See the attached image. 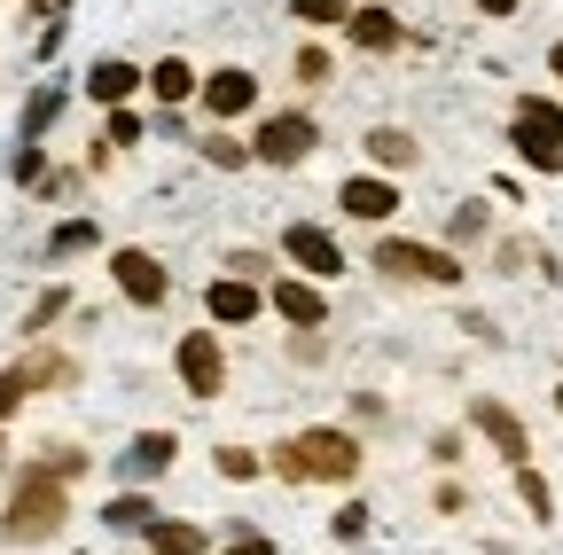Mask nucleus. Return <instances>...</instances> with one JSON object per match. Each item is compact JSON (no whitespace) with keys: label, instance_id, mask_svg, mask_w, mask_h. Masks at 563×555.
I'll return each instance as SVG.
<instances>
[{"label":"nucleus","instance_id":"obj_1","mask_svg":"<svg viewBox=\"0 0 563 555\" xmlns=\"http://www.w3.org/2000/svg\"><path fill=\"white\" fill-rule=\"evenodd\" d=\"M63 524H70V485L24 462L9 477V501H0V547H47Z\"/></svg>","mask_w":563,"mask_h":555},{"label":"nucleus","instance_id":"obj_2","mask_svg":"<svg viewBox=\"0 0 563 555\" xmlns=\"http://www.w3.org/2000/svg\"><path fill=\"white\" fill-rule=\"evenodd\" d=\"M368 266L384 274V282H399V290H462L470 282V266L446 243H415V235H391V227L376 235Z\"/></svg>","mask_w":563,"mask_h":555},{"label":"nucleus","instance_id":"obj_3","mask_svg":"<svg viewBox=\"0 0 563 555\" xmlns=\"http://www.w3.org/2000/svg\"><path fill=\"white\" fill-rule=\"evenodd\" d=\"M290 446V469H298V485H352L368 469V446H361V431H336V423H313V431H298V439H282Z\"/></svg>","mask_w":563,"mask_h":555},{"label":"nucleus","instance_id":"obj_4","mask_svg":"<svg viewBox=\"0 0 563 555\" xmlns=\"http://www.w3.org/2000/svg\"><path fill=\"white\" fill-rule=\"evenodd\" d=\"M251 165H266V173H298L313 149H321V118L313 110H266L258 125H251Z\"/></svg>","mask_w":563,"mask_h":555},{"label":"nucleus","instance_id":"obj_5","mask_svg":"<svg viewBox=\"0 0 563 555\" xmlns=\"http://www.w3.org/2000/svg\"><path fill=\"white\" fill-rule=\"evenodd\" d=\"M110 282H118V298L141 306V313H157V306L173 298V274H165V258H157L150 243H118V251H110Z\"/></svg>","mask_w":563,"mask_h":555},{"label":"nucleus","instance_id":"obj_6","mask_svg":"<svg viewBox=\"0 0 563 555\" xmlns=\"http://www.w3.org/2000/svg\"><path fill=\"white\" fill-rule=\"evenodd\" d=\"M173 376H180L188 399H220L228 391V344H220V329H188L173 344Z\"/></svg>","mask_w":563,"mask_h":555},{"label":"nucleus","instance_id":"obj_7","mask_svg":"<svg viewBox=\"0 0 563 555\" xmlns=\"http://www.w3.org/2000/svg\"><path fill=\"white\" fill-rule=\"evenodd\" d=\"M282 266L306 274V282H336V274H344V243L321 220H290V227H282Z\"/></svg>","mask_w":563,"mask_h":555},{"label":"nucleus","instance_id":"obj_8","mask_svg":"<svg viewBox=\"0 0 563 555\" xmlns=\"http://www.w3.org/2000/svg\"><path fill=\"white\" fill-rule=\"evenodd\" d=\"M196 102H203L211 125H235V118L258 110V71H243V63H220V71L196 79Z\"/></svg>","mask_w":563,"mask_h":555},{"label":"nucleus","instance_id":"obj_9","mask_svg":"<svg viewBox=\"0 0 563 555\" xmlns=\"http://www.w3.org/2000/svg\"><path fill=\"white\" fill-rule=\"evenodd\" d=\"M470 431H477L493 454H501L509 469H525V462H532V431H525V414H517L509 399H470Z\"/></svg>","mask_w":563,"mask_h":555},{"label":"nucleus","instance_id":"obj_10","mask_svg":"<svg viewBox=\"0 0 563 555\" xmlns=\"http://www.w3.org/2000/svg\"><path fill=\"white\" fill-rule=\"evenodd\" d=\"M266 313L274 321H290V329H329V290L321 282H306V274H274V282H266Z\"/></svg>","mask_w":563,"mask_h":555},{"label":"nucleus","instance_id":"obj_11","mask_svg":"<svg viewBox=\"0 0 563 555\" xmlns=\"http://www.w3.org/2000/svg\"><path fill=\"white\" fill-rule=\"evenodd\" d=\"M336 212L361 220V227H391V220H399V180H384V173H352V180H336Z\"/></svg>","mask_w":563,"mask_h":555},{"label":"nucleus","instance_id":"obj_12","mask_svg":"<svg viewBox=\"0 0 563 555\" xmlns=\"http://www.w3.org/2000/svg\"><path fill=\"white\" fill-rule=\"evenodd\" d=\"M266 313V290L258 282H235V274H211L203 282V321H220V329H243Z\"/></svg>","mask_w":563,"mask_h":555},{"label":"nucleus","instance_id":"obj_13","mask_svg":"<svg viewBox=\"0 0 563 555\" xmlns=\"http://www.w3.org/2000/svg\"><path fill=\"white\" fill-rule=\"evenodd\" d=\"M173 462H180V431H141V439H133V446L118 454V477L150 493V485H157V477H165Z\"/></svg>","mask_w":563,"mask_h":555},{"label":"nucleus","instance_id":"obj_14","mask_svg":"<svg viewBox=\"0 0 563 555\" xmlns=\"http://www.w3.org/2000/svg\"><path fill=\"white\" fill-rule=\"evenodd\" d=\"M344 40L361 47V55H399V40H407V24L384 9V0H361V9L344 16Z\"/></svg>","mask_w":563,"mask_h":555},{"label":"nucleus","instance_id":"obj_15","mask_svg":"<svg viewBox=\"0 0 563 555\" xmlns=\"http://www.w3.org/2000/svg\"><path fill=\"white\" fill-rule=\"evenodd\" d=\"M133 95H141V63H125V55L87 63V102H95V110H125Z\"/></svg>","mask_w":563,"mask_h":555},{"label":"nucleus","instance_id":"obj_16","mask_svg":"<svg viewBox=\"0 0 563 555\" xmlns=\"http://www.w3.org/2000/svg\"><path fill=\"white\" fill-rule=\"evenodd\" d=\"M361 149H368V173H384V180H399V173L422 165V149H415V133H407V125H368V133H361Z\"/></svg>","mask_w":563,"mask_h":555},{"label":"nucleus","instance_id":"obj_17","mask_svg":"<svg viewBox=\"0 0 563 555\" xmlns=\"http://www.w3.org/2000/svg\"><path fill=\"white\" fill-rule=\"evenodd\" d=\"M9 368L24 376V391H32V399H40V391H70V384H79V360L55 353V344H32V353H16Z\"/></svg>","mask_w":563,"mask_h":555},{"label":"nucleus","instance_id":"obj_18","mask_svg":"<svg viewBox=\"0 0 563 555\" xmlns=\"http://www.w3.org/2000/svg\"><path fill=\"white\" fill-rule=\"evenodd\" d=\"M196 79H203V71H196L188 55H157L150 71H141V87H150V102H157V110H180V102H196Z\"/></svg>","mask_w":563,"mask_h":555},{"label":"nucleus","instance_id":"obj_19","mask_svg":"<svg viewBox=\"0 0 563 555\" xmlns=\"http://www.w3.org/2000/svg\"><path fill=\"white\" fill-rule=\"evenodd\" d=\"M509 125L532 133V142H548V149H563V102H548V95H517Z\"/></svg>","mask_w":563,"mask_h":555},{"label":"nucleus","instance_id":"obj_20","mask_svg":"<svg viewBox=\"0 0 563 555\" xmlns=\"http://www.w3.org/2000/svg\"><path fill=\"white\" fill-rule=\"evenodd\" d=\"M141 540H150V555H211V532L188 524V517H157Z\"/></svg>","mask_w":563,"mask_h":555},{"label":"nucleus","instance_id":"obj_21","mask_svg":"<svg viewBox=\"0 0 563 555\" xmlns=\"http://www.w3.org/2000/svg\"><path fill=\"white\" fill-rule=\"evenodd\" d=\"M63 102H70V87H63V79L32 87V102H24V118H16V142H47V125L63 118Z\"/></svg>","mask_w":563,"mask_h":555},{"label":"nucleus","instance_id":"obj_22","mask_svg":"<svg viewBox=\"0 0 563 555\" xmlns=\"http://www.w3.org/2000/svg\"><path fill=\"white\" fill-rule=\"evenodd\" d=\"M87 251H102V220H95V212H70V220H55L47 258H87Z\"/></svg>","mask_w":563,"mask_h":555},{"label":"nucleus","instance_id":"obj_23","mask_svg":"<svg viewBox=\"0 0 563 555\" xmlns=\"http://www.w3.org/2000/svg\"><path fill=\"white\" fill-rule=\"evenodd\" d=\"M157 517H165V509H157L150 493H141V485H125V493H118V501L102 509V524H110V532H133V540H141V532H150Z\"/></svg>","mask_w":563,"mask_h":555},{"label":"nucleus","instance_id":"obj_24","mask_svg":"<svg viewBox=\"0 0 563 555\" xmlns=\"http://www.w3.org/2000/svg\"><path fill=\"white\" fill-rule=\"evenodd\" d=\"M493 235V212H485V203H454V212H446V251L462 258V251H477Z\"/></svg>","mask_w":563,"mask_h":555},{"label":"nucleus","instance_id":"obj_25","mask_svg":"<svg viewBox=\"0 0 563 555\" xmlns=\"http://www.w3.org/2000/svg\"><path fill=\"white\" fill-rule=\"evenodd\" d=\"M493 266H501V274H555L532 235H501V243H493Z\"/></svg>","mask_w":563,"mask_h":555},{"label":"nucleus","instance_id":"obj_26","mask_svg":"<svg viewBox=\"0 0 563 555\" xmlns=\"http://www.w3.org/2000/svg\"><path fill=\"white\" fill-rule=\"evenodd\" d=\"M517 509H525L532 524H555V485H548V477H540L532 462L517 469Z\"/></svg>","mask_w":563,"mask_h":555},{"label":"nucleus","instance_id":"obj_27","mask_svg":"<svg viewBox=\"0 0 563 555\" xmlns=\"http://www.w3.org/2000/svg\"><path fill=\"white\" fill-rule=\"evenodd\" d=\"M63 313H70V282H47V290L32 298V313H24V336L40 344V336H47V329H55Z\"/></svg>","mask_w":563,"mask_h":555},{"label":"nucleus","instance_id":"obj_28","mask_svg":"<svg viewBox=\"0 0 563 555\" xmlns=\"http://www.w3.org/2000/svg\"><path fill=\"white\" fill-rule=\"evenodd\" d=\"M211 469H220L228 485H251V477H266V462H258V446H211Z\"/></svg>","mask_w":563,"mask_h":555},{"label":"nucleus","instance_id":"obj_29","mask_svg":"<svg viewBox=\"0 0 563 555\" xmlns=\"http://www.w3.org/2000/svg\"><path fill=\"white\" fill-rule=\"evenodd\" d=\"M290 16H298L306 32H344V16H352V0H290Z\"/></svg>","mask_w":563,"mask_h":555},{"label":"nucleus","instance_id":"obj_30","mask_svg":"<svg viewBox=\"0 0 563 555\" xmlns=\"http://www.w3.org/2000/svg\"><path fill=\"white\" fill-rule=\"evenodd\" d=\"M141 133H150V118H141V110L125 102V110H110V118H102V149H133Z\"/></svg>","mask_w":563,"mask_h":555},{"label":"nucleus","instance_id":"obj_31","mask_svg":"<svg viewBox=\"0 0 563 555\" xmlns=\"http://www.w3.org/2000/svg\"><path fill=\"white\" fill-rule=\"evenodd\" d=\"M290 71H298V87H329V79H336V55H329L321 40H306V47H298V63H290Z\"/></svg>","mask_w":563,"mask_h":555},{"label":"nucleus","instance_id":"obj_32","mask_svg":"<svg viewBox=\"0 0 563 555\" xmlns=\"http://www.w3.org/2000/svg\"><path fill=\"white\" fill-rule=\"evenodd\" d=\"M196 149H203L211 165H220V173H243V165H251V149L235 142V133H220V125H211V133H203V142H196Z\"/></svg>","mask_w":563,"mask_h":555},{"label":"nucleus","instance_id":"obj_33","mask_svg":"<svg viewBox=\"0 0 563 555\" xmlns=\"http://www.w3.org/2000/svg\"><path fill=\"white\" fill-rule=\"evenodd\" d=\"M9 180H16V188H40V180H47V149H40V142H16V157H9Z\"/></svg>","mask_w":563,"mask_h":555},{"label":"nucleus","instance_id":"obj_34","mask_svg":"<svg viewBox=\"0 0 563 555\" xmlns=\"http://www.w3.org/2000/svg\"><path fill=\"white\" fill-rule=\"evenodd\" d=\"M368 524H376V517H368V501H344V509L329 517V540H344V547H352V540H368Z\"/></svg>","mask_w":563,"mask_h":555},{"label":"nucleus","instance_id":"obj_35","mask_svg":"<svg viewBox=\"0 0 563 555\" xmlns=\"http://www.w3.org/2000/svg\"><path fill=\"white\" fill-rule=\"evenodd\" d=\"M509 142H517V165H532V173H563V149L532 142V133H517V125H509Z\"/></svg>","mask_w":563,"mask_h":555},{"label":"nucleus","instance_id":"obj_36","mask_svg":"<svg viewBox=\"0 0 563 555\" xmlns=\"http://www.w3.org/2000/svg\"><path fill=\"white\" fill-rule=\"evenodd\" d=\"M40 469H47V477H63V485H79V477H87V454H79V446H47V454H40Z\"/></svg>","mask_w":563,"mask_h":555},{"label":"nucleus","instance_id":"obj_37","mask_svg":"<svg viewBox=\"0 0 563 555\" xmlns=\"http://www.w3.org/2000/svg\"><path fill=\"white\" fill-rule=\"evenodd\" d=\"M228 274H235V282H258V290H266V282H274V258H266V251H235Z\"/></svg>","mask_w":563,"mask_h":555},{"label":"nucleus","instance_id":"obj_38","mask_svg":"<svg viewBox=\"0 0 563 555\" xmlns=\"http://www.w3.org/2000/svg\"><path fill=\"white\" fill-rule=\"evenodd\" d=\"M431 509H439V517H470V485H454V477H446L439 493H431Z\"/></svg>","mask_w":563,"mask_h":555},{"label":"nucleus","instance_id":"obj_39","mask_svg":"<svg viewBox=\"0 0 563 555\" xmlns=\"http://www.w3.org/2000/svg\"><path fill=\"white\" fill-rule=\"evenodd\" d=\"M220 555H282V547H274V540H266V532H235V540H228V547H220Z\"/></svg>","mask_w":563,"mask_h":555},{"label":"nucleus","instance_id":"obj_40","mask_svg":"<svg viewBox=\"0 0 563 555\" xmlns=\"http://www.w3.org/2000/svg\"><path fill=\"white\" fill-rule=\"evenodd\" d=\"M431 462L454 469V462H462V431H439V439H431Z\"/></svg>","mask_w":563,"mask_h":555},{"label":"nucleus","instance_id":"obj_41","mask_svg":"<svg viewBox=\"0 0 563 555\" xmlns=\"http://www.w3.org/2000/svg\"><path fill=\"white\" fill-rule=\"evenodd\" d=\"M79 180H87V173H47V180H40V196H47V203H63V196L79 188Z\"/></svg>","mask_w":563,"mask_h":555},{"label":"nucleus","instance_id":"obj_42","mask_svg":"<svg viewBox=\"0 0 563 555\" xmlns=\"http://www.w3.org/2000/svg\"><path fill=\"white\" fill-rule=\"evenodd\" d=\"M477 16H525V0H470Z\"/></svg>","mask_w":563,"mask_h":555},{"label":"nucleus","instance_id":"obj_43","mask_svg":"<svg viewBox=\"0 0 563 555\" xmlns=\"http://www.w3.org/2000/svg\"><path fill=\"white\" fill-rule=\"evenodd\" d=\"M548 71H555V79H563V40H555V47H548Z\"/></svg>","mask_w":563,"mask_h":555},{"label":"nucleus","instance_id":"obj_44","mask_svg":"<svg viewBox=\"0 0 563 555\" xmlns=\"http://www.w3.org/2000/svg\"><path fill=\"white\" fill-rule=\"evenodd\" d=\"M24 9H32V16H47V9H55V0H24Z\"/></svg>","mask_w":563,"mask_h":555},{"label":"nucleus","instance_id":"obj_45","mask_svg":"<svg viewBox=\"0 0 563 555\" xmlns=\"http://www.w3.org/2000/svg\"><path fill=\"white\" fill-rule=\"evenodd\" d=\"M555 414H563V384H555Z\"/></svg>","mask_w":563,"mask_h":555}]
</instances>
